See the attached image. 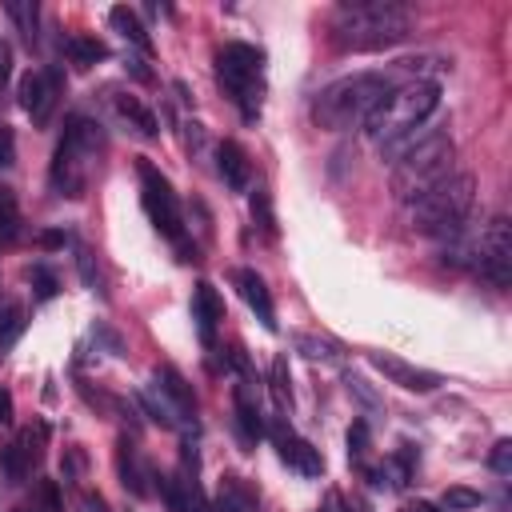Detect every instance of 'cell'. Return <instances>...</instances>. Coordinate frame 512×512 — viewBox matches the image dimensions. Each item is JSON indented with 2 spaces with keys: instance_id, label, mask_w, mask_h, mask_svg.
<instances>
[{
  "instance_id": "obj_1",
  "label": "cell",
  "mask_w": 512,
  "mask_h": 512,
  "mask_svg": "<svg viewBox=\"0 0 512 512\" xmlns=\"http://www.w3.org/2000/svg\"><path fill=\"white\" fill-rule=\"evenodd\" d=\"M412 12L396 0H344L332 12V44L340 52H380L408 36Z\"/></svg>"
},
{
  "instance_id": "obj_2",
  "label": "cell",
  "mask_w": 512,
  "mask_h": 512,
  "mask_svg": "<svg viewBox=\"0 0 512 512\" xmlns=\"http://www.w3.org/2000/svg\"><path fill=\"white\" fill-rule=\"evenodd\" d=\"M436 108H440V84L436 80H408V84L384 92V100L364 116V132L384 152L396 140L424 128Z\"/></svg>"
},
{
  "instance_id": "obj_3",
  "label": "cell",
  "mask_w": 512,
  "mask_h": 512,
  "mask_svg": "<svg viewBox=\"0 0 512 512\" xmlns=\"http://www.w3.org/2000/svg\"><path fill=\"white\" fill-rule=\"evenodd\" d=\"M444 264L452 268H468L472 276H480L492 288H508L512 284V224L508 216H492L480 232H460L452 240H444Z\"/></svg>"
},
{
  "instance_id": "obj_4",
  "label": "cell",
  "mask_w": 512,
  "mask_h": 512,
  "mask_svg": "<svg viewBox=\"0 0 512 512\" xmlns=\"http://www.w3.org/2000/svg\"><path fill=\"white\" fill-rule=\"evenodd\" d=\"M392 192L400 204H416L428 188H436L444 176H452L456 144L444 128H424L420 140L392 160Z\"/></svg>"
},
{
  "instance_id": "obj_5",
  "label": "cell",
  "mask_w": 512,
  "mask_h": 512,
  "mask_svg": "<svg viewBox=\"0 0 512 512\" xmlns=\"http://www.w3.org/2000/svg\"><path fill=\"white\" fill-rule=\"evenodd\" d=\"M392 88V76L388 72H352V76H340L332 84H324L312 100V120L328 132H344L352 128L356 120H364L380 100L384 92Z\"/></svg>"
},
{
  "instance_id": "obj_6",
  "label": "cell",
  "mask_w": 512,
  "mask_h": 512,
  "mask_svg": "<svg viewBox=\"0 0 512 512\" xmlns=\"http://www.w3.org/2000/svg\"><path fill=\"white\" fill-rule=\"evenodd\" d=\"M472 204H476V176L472 172H452L412 204V228L420 236L452 240L468 228Z\"/></svg>"
},
{
  "instance_id": "obj_7",
  "label": "cell",
  "mask_w": 512,
  "mask_h": 512,
  "mask_svg": "<svg viewBox=\"0 0 512 512\" xmlns=\"http://www.w3.org/2000/svg\"><path fill=\"white\" fill-rule=\"evenodd\" d=\"M100 152H104V128L96 120H88V116H68L64 136H60V144L52 152V168H48L52 188L60 196H68V200H80Z\"/></svg>"
},
{
  "instance_id": "obj_8",
  "label": "cell",
  "mask_w": 512,
  "mask_h": 512,
  "mask_svg": "<svg viewBox=\"0 0 512 512\" xmlns=\"http://www.w3.org/2000/svg\"><path fill=\"white\" fill-rule=\"evenodd\" d=\"M216 80L228 92V100L240 108L244 120L260 116L264 104V48L232 40L216 52Z\"/></svg>"
},
{
  "instance_id": "obj_9",
  "label": "cell",
  "mask_w": 512,
  "mask_h": 512,
  "mask_svg": "<svg viewBox=\"0 0 512 512\" xmlns=\"http://www.w3.org/2000/svg\"><path fill=\"white\" fill-rule=\"evenodd\" d=\"M136 176H140V204H144L148 220L156 224V232H164V236L176 244V252H180V260H184V264H188V260H196V244H188L184 216H180V200H176V192H172L168 176H164L160 168H152L148 160H140V164H136Z\"/></svg>"
},
{
  "instance_id": "obj_10",
  "label": "cell",
  "mask_w": 512,
  "mask_h": 512,
  "mask_svg": "<svg viewBox=\"0 0 512 512\" xmlns=\"http://www.w3.org/2000/svg\"><path fill=\"white\" fill-rule=\"evenodd\" d=\"M44 444H48V428L36 420L28 428H20L4 448H0V472L8 484H24L32 476V468L44 460Z\"/></svg>"
},
{
  "instance_id": "obj_11",
  "label": "cell",
  "mask_w": 512,
  "mask_h": 512,
  "mask_svg": "<svg viewBox=\"0 0 512 512\" xmlns=\"http://www.w3.org/2000/svg\"><path fill=\"white\" fill-rule=\"evenodd\" d=\"M60 92H64V80H60V68H28L24 76H20V88H16V96H20V108L32 116V124H48L52 120V112H56V104H60Z\"/></svg>"
},
{
  "instance_id": "obj_12",
  "label": "cell",
  "mask_w": 512,
  "mask_h": 512,
  "mask_svg": "<svg viewBox=\"0 0 512 512\" xmlns=\"http://www.w3.org/2000/svg\"><path fill=\"white\" fill-rule=\"evenodd\" d=\"M264 432L272 436V444H276V452H280V460H284L288 468H296L300 476H320V472H324V456H320V448H312L304 436H296L292 424H288V416L268 420Z\"/></svg>"
},
{
  "instance_id": "obj_13",
  "label": "cell",
  "mask_w": 512,
  "mask_h": 512,
  "mask_svg": "<svg viewBox=\"0 0 512 512\" xmlns=\"http://www.w3.org/2000/svg\"><path fill=\"white\" fill-rule=\"evenodd\" d=\"M368 364H372L376 372H384L388 384H400L404 392H432V388L444 384L440 372L420 368V364H412V360H404V356H392V352H368Z\"/></svg>"
},
{
  "instance_id": "obj_14",
  "label": "cell",
  "mask_w": 512,
  "mask_h": 512,
  "mask_svg": "<svg viewBox=\"0 0 512 512\" xmlns=\"http://www.w3.org/2000/svg\"><path fill=\"white\" fill-rule=\"evenodd\" d=\"M220 320H224V300H220V292H216L208 280H200V284L192 288V324H196V336H200L204 348L216 344Z\"/></svg>"
},
{
  "instance_id": "obj_15",
  "label": "cell",
  "mask_w": 512,
  "mask_h": 512,
  "mask_svg": "<svg viewBox=\"0 0 512 512\" xmlns=\"http://www.w3.org/2000/svg\"><path fill=\"white\" fill-rule=\"evenodd\" d=\"M232 412H236V432H240V444H256L264 436V416H260V400H256V388L252 380H240L236 392H232Z\"/></svg>"
},
{
  "instance_id": "obj_16",
  "label": "cell",
  "mask_w": 512,
  "mask_h": 512,
  "mask_svg": "<svg viewBox=\"0 0 512 512\" xmlns=\"http://www.w3.org/2000/svg\"><path fill=\"white\" fill-rule=\"evenodd\" d=\"M236 288H240V296H244V304L256 312V320L268 328V332H276V308H272V292H268V284H264V276L256 272V268H236Z\"/></svg>"
},
{
  "instance_id": "obj_17",
  "label": "cell",
  "mask_w": 512,
  "mask_h": 512,
  "mask_svg": "<svg viewBox=\"0 0 512 512\" xmlns=\"http://www.w3.org/2000/svg\"><path fill=\"white\" fill-rule=\"evenodd\" d=\"M116 472H120V484H124V492H132L136 500H144L152 488H148V480H152V468L140 460V452H136V444L128 440V436H120V444H116Z\"/></svg>"
},
{
  "instance_id": "obj_18",
  "label": "cell",
  "mask_w": 512,
  "mask_h": 512,
  "mask_svg": "<svg viewBox=\"0 0 512 512\" xmlns=\"http://www.w3.org/2000/svg\"><path fill=\"white\" fill-rule=\"evenodd\" d=\"M216 172H220V180H224L228 192H244L248 180H252L248 152H244L236 140H220V144H216Z\"/></svg>"
},
{
  "instance_id": "obj_19",
  "label": "cell",
  "mask_w": 512,
  "mask_h": 512,
  "mask_svg": "<svg viewBox=\"0 0 512 512\" xmlns=\"http://www.w3.org/2000/svg\"><path fill=\"white\" fill-rule=\"evenodd\" d=\"M112 108H116V116H120L136 136H144V140H156V136H160V120H156V112L144 108L132 92H112Z\"/></svg>"
},
{
  "instance_id": "obj_20",
  "label": "cell",
  "mask_w": 512,
  "mask_h": 512,
  "mask_svg": "<svg viewBox=\"0 0 512 512\" xmlns=\"http://www.w3.org/2000/svg\"><path fill=\"white\" fill-rule=\"evenodd\" d=\"M152 384H156V388H160V392L168 396V404H172V408L180 412V420H184V424H188V420L196 416V396H192L188 380H184V376H180V372H176L172 364H160V368H156V380H152Z\"/></svg>"
},
{
  "instance_id": "obj_21",
  "label": "cell",
  "mask_w": 512,
  "mask_h": 512,
  "mask_svg": "<svg viewBox=\"0 0 512 512\" xmlns=\"http://www.w3.org/2000/svg\"><path fill=\"white\" fill-rule=\"evenodd\" d=\"M212 512H256V492L240 476H224L216 488V500L208 504Z\"/></svg>"
},
{
  "instance_id": "obj_22",
  "label": "cell",
  "mask_w": 512,
  "mask_h": 512,
  "mask_svg": "<svg viewBox=\"0 0 512 512\" xmlns=\"http://www.w3.org/2000/svg\"><path fill=\"white\" fill-rule=\"evenodd\" d=\"M292 348H296L304 360H312V364H336V360L344 356V344L332 340V336H320V332H296V336H292Z\"/></svg>"
},
{
  "instance_id": "obj_23",
  "label": "cell",
  "mask_w": 512,
  "mask_h": 512,
  "mask_svg": "<svg viewBox=\"0 0 512 512\" xmlns=\"http://www.w3.org/2000/svg\"><path fill=\"white\" fill-rule=\"evenodd\" d=\"M108 24L128 40V44H136L144 56H152V36H148V28L140 24V16L128 8V4H116V8H108Z\"/></svg>"
},
{
  "instance_id": "obj_24",
  "label": "cell",
  "mask_w": 512,
  "mask_h": 512,
  "mask_svg": "<svg viewBox=\"0 0 512 512\" xmlns=\"http://www.w3.org/2000/svg\"><path fill=\"white\" fill-rule=\"evenodd\" d=\"M136 404L148 412V420H156L160 428H184V420H180V412L168 404V396L156 388V384H148V388H140L136 392Z\"/></svg>"
},
{
  "instance_id": "obj_25",
  "label": "cell",
  "mask_w": 512,
  "mask_h": 512,
  "mask_svg": "<svg viewBox=\"0 0 512 512\" xmlns=\"http://www.w3.org/2000/svg\"><path fill=\"white\" fill-rule=\"evenodd\" d=\"M24 304L16 296H0V356L24 336Z\"/></svg>"
},
{
  "instance_id": "obj_26",
  "label": "cell",
  "mask_w": 512,
  "mask_h": 512,
  "mask_svg": "<svg viewBox=\"0 0 512 512\" xmlns=\"http://www.w3.org/2000/svg\"><path fill=\"white\" fill-rule=\"evenodd\" d=\"M4 12H8L12 24L20 28V40L32 48V44L40 40V8H36V0H8Z\"/></svg>"
},
{
  "instance_id": "obj_27",
  "label": "cell",
  "mask_w": 512,
  "mask_h": 512,
  "mask_svg": "<svg viewBox=\"0 0 512 512\" xmlns=\"http://www.w3.org/2000/svg\"><path fill=\"white\" fill-rule=\"evenodd\" d=\"M64 52L76 68H92L96 60H108V44L96 40V36H68L64 40Z\"/></svg>"
},
{
  "instance_id": "obj_28",
  "label": "cell",
  "mask_w": 512,
  "mask_h": 512,
  "mask_svg": "<svg viewBox=\"0 0 512 512\" xmlns=\"http://www.w3.org/2000/svg\"><path fill=\"white\" fill-rule=\"evenodd\" d=\"M268 392H272L280 412H292V376H288V360L284 356H276L272 368H268Z\"/></svg>"
},
{
  "instance_id": "obj_29",
  "label": "cell",
  "mask_w": 512,
  "mask_h": 512,
  "mask_svg": "<svg viewBox=\"0 0 512 512\" xmlns=\"http://www.w3.org/2000/svg\"><path fill=\"white\" fill-rule=\"evenodd\" d=\"M20 236V208L8 184H0V244H12Z\"/></svg>"
},
{
  "instance_id": "obj_30",
  "label": "cell",
  "mask_w": 512,
  "mask_h": 512,
  "mask_svg": "<svg viewBox=\"0 0 512 512\" xmlns=\"http://www.w3.org/2000/svg\"><path fill=\"white\" fill-rule=\"evenodd\" d=\"M348 460L352 468H368V424L364 420H352L348 428Z\"/></svg>"
},
{
  "instance_id": "obj_31",
  "label": "cell",
  "mask_w": 512,
  "mask_h": 512,
  "mask_svg": "<svg viewBox=\"0 0 512 512\" xmlns=\"http://www.w3.org/2000/svg\"><path fill=\"white\" fill-rule=\"evenodd\" d=\"M28 512H64L56 480H40V484H36V492H32V504H28Z\"/></svg>"
},
{
  "instance_id": "obj_32",
  "label": "cell",
  "mask_w": 512,
  "mask_h": 512,
  "mask_svg": "<svg viewBox=\"0 0 512 512\" xmlns=\"http://www.w3.org/2000/svg\"><path fill=\"white\" fill-rule=\"evenodd\" d=\"M76 268H80V280L88 284V292H100L104 296V280H100V268L92 260V252L84 244H76Z\"/></svg>"
},
{
  "instance_id": "obj_33",
  "label": "cell",
  "mask_w": 512,
  "mask_h": 512,
  "mask_svg": "<svg viewBox=\"0 0 512 512\" xmlns=\"http://www.w3.org/2000/svg\"><path fill=\"white\" fill-rule=\"evenodd\" d=\"M28 280H32V288H36V300H52V296L60 292L56 272L44 268V264H32V268H28Z\"/></svg>"
},
{
  "instance_id": "obj_34",
  "label": "cell",
  "mask_w": 512,
  "mask_h": 512,
  "mask_svg": "<svg viewBox=\"0 0 512 512\" xmlns=\"http://www.w3.org/2000/svg\"><path fill=\"white\" fill-rule=\"evenodd\" d=\"M480 492L476 488H464V484H456V488H448L444 492V512H468V508H480Z\"/></svg>"
},
{
  "instance_id": "obj_35",
  "label": "cell",
  "mask_w": 512,
  "mask_h": 512,
  "mask_svg": "<svg viewBox=\"0 0 512 512\" xmlns=\"http://www.w3.org/2000/svg\"><path fill=\"white\" fill-rule=\"evenodd\" d=\"M252 216L260 220V228H264L268 236L276 232V220H272V200H268V192H264V188H256V192H252Z\"/></svg>"
},
{
  "instance_id": "obj_36",
  "label": "cell",
  "mask_w": 512,
  "mask_h": 512,
  "mask_svg": "<svg viewBox=\"0 0 512 512\" xmlns=\"http://www.w3.org/2000/svg\"><path fill=\"white\" fill-rule=\"evenodd\" d=\"M344 384H348V392H352V396H356V400H360L364 408H380V396H376V392L368 388V380H364V376L348 372V376H344Z\"/></svg>"
},
{
  "instance_id": "obj_37",
  "label": "cell",
  "mask_w": 512,
  "mask_h": 512,
  "mask_svg": "<svg viewBox=\"0 0 512 512\" xmlns=\"http://www.w3.org/2000/svg\"><path fill=\"white\" fill-rule=\"evenodd\" d=\"M488 464H492V472H500V476H508V472H512V440H508V436H500V440L492 444Z\"/></svg>"
},
{
  "instance_id": "obj_38",
  "label": "cell",
  "mask_w": 512,
  "mask_h": 512,
  "mask_svg": "<svg viewBox=\"0 0 512 512\" xmlns=\"http://www.w3.org/2000/svg\"><path fill=\"white\" fill-rule=\"evenodd\" d=\"M16 164V136L8 124H0V168H12Z\"/></svg>"
},
{
  "instance_id": "obj_39",
  "label": "cell",
  "mask_w": 512,
  "mask_h": 512,
  "mask_svg": "<svg viewBox=\"0 0 512 512\" xmlns=\"http://www.w3.org/2000/svg\"><path fill=\"white\" fill-rule=\"evenodd\" d=\"M184 144H188V152L192 156H200L204 152V128L192 120V124H184Z\"/></svg>"
},
{
  "instance_id": "obj_40",
  "label": "cell",
  "mask_w": 512,
  "mask_h": 512,
  "mask_svg": "<svg viewBox=\"0 0 512 512\" xmlns=\"http://www.w3.org/2000/svg\"><path fill=\"white\" fill-rule=\"evenodd\" d=\"M8 76H12V48H8V40L0 36V88L8 84Z\"/></svg>"
},
{
  "instance_id": "obj_41",
  "label": "cell",
  "mask_w": 512,
  "mask_h": 512,
  "mask_svg": "<svg viewBox=\"0 0 512 512\" xmlns=\"http://www.w3.org/2000/svg\"><path fill=\"white\" fill-rule=\"evenodd\" d=\"M324 512H352V508L344 504V496H340L336 488H328V496H324Z\"/></svg>"
},
{
  "instance_id": "obj_42",
  "label": "cell",
  "mask_w": 512,
  "mask_h": 512,
  "mask_svg": "<svg viewBox=\"0 0 512 512\" xmlns=\"http://www.w3.org/2000/svg\"><path fill=\"white\" fill-rule=\"evenodd\" d=\"M0 424H12V392L0 384Z\"/></svg>"
},
{
  "instance_id": "obj_43",
  "label": "cell",
  "mask_w": 512,
  "mask_h": 512,
  "mask_svg": "<svg viewBox=\"0 0 512 512\" xmlns=\"http://www.w3.org/2000/svg\"><path fill=\"white\" fill-rule=\"evenodd\" d=\"M84 508H88V512H108V504H104L100 492H88V496H84Z\"/></svg>"
},
{
  "instance_id": "obj_44",
  "label": "cell",
  "mask_w": 512,
  "mask_h": 512,
  "mask_svg": "<svg viewBox=\"0 0 512 512\" xmlns=\"http://www.w3.org/2000/svg\"><path fill=\"white\" fill-rule=\"evenodd\" d=\"M128 68H132V76H136V80H152V72L144 68V60H136V56H128Z\"/></svg>"
},
{
  "instance_id": "obj_45",
  "label": "cell",
  "mask_w": 512,
  "mask_h": 512,
  "mask_svg": "<svg viewBox=\"0 0 512 512\" xmlns=\"http://www.w3.org/2000/svg\"><path fill=\"white\" fill-rule=\"evenodd\" d=\"M64 240H68L64 232H44V236H40V244H44V248H56V244H64Z\"/></svg>"
},
{
  "instance_id": "obj_46",
  "label": "cell",
  "mask_w": 512,
  "mask_h": 512,
  "mask_svg": "<svg viewBox=\"0 0 512 512\" xmlns=\"http://www.w3.org/2000/svg\"><path fill=\"white\" fill-rule=\"evenodd\" d=\"M412 512H444V508H440V504H428V500H416Z\"/></svg>"
},
{
  "instance_id": "obj_47",
  "label": "cell",
  "mask_w": 512,
  "mask_h": 512,
  "mask_svg": "<svg viewBox=\"0 0 512 512\" xmlns=\"http://www.w3.org/2000/svg\"><path fill=\"white\" fill-rule=\"evenodd\" d=\"M360 512H368V508H364V504H360Z\"/></svg>"
},
{
  "instance_id": "obj_48",
  "label": "cell",
  "mask_w": 512,
  "mask_h": 512,
  "mask_svg": "<svg viewBox=\"0 0 512 512\" xmlns=\"http://www.w3.org/2000/svg\"><path fill=\"white\" fill-rule=\"evenodd\" d=\"M320 512H324V508H320Z\"/></svg>"
}]
</instances>
